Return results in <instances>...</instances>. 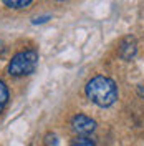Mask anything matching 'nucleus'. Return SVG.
Segmentation results:
<instances>
[{"label": "nucleus", "mask_w": 144, "mask_h": 146, "mask_svg": "<svg viewBox=\"0 0 144 146\" xmlns=\"http://www.w3.org/2000/svg\"><path fill=\"white\" fill-rule=\"evenodd\" d=\"M38 60L40 55L36 50L30 48V50H22L12 56L9 63V75L10 76H27L36 70L38 66Z\"/></svg>", "instance_id": "nucleus-2"}, {"label": "nucleus", "mask_w": 144, "mask_h": 146, "mask_svg": "<svg viewBox=\"0 0 144 146\" xmlns=\"http://www.w3.org/2000/svg\"><path fill=\"white\" fill-rule=\"evenodd\" d=\"M56 2H66V0H56Z\"/></svg>", "instance_id": "nucleus-11"}, {"label": "nucleus", "mask_w": 144, "mask_h": 146, "mask_svg": "<svg viewBox=\"0 0 144 146\" xmlns=\"http://www.w3.org/2000/svg\"><path fill=\"white\" fill-rule=\"evenodd\" d=\"M71 129L78 136H88L96 129V121L83 113H78L71 118Z\"/></svg>", "instance_id": "nucleus-3"}, {"label": "nucleus", "mask_w": 144, "mask_h": 146, "mask_svg": "<svg viewBox=\"0 0 144 146\" xmlns=\"http://www.w3.org/2000/svg\"><path fill=\"white\" fill-rule=\"evenodd\" d=\"M9 98H10V93H9V88H7V85L5 82L0 78V113L5 110L7 106V103H9Z\"/></svg>", "instance_id": "nucleus-6"}, {"label": "nucleus", "mask_w": 144, "mask_h": 146, "mask_svg": "<svg viewBox=\"0 0 144 146\" xmlns=\"http://www.w3.org/2000/svg\"><path fill=\"white\" fill-rule=\"evenodd\" d=\"M85 93L91 103H94L99 108H109L118 100V86L109 76L96 75L93 76L85 86Z\"/></svg>", "instance_id": "nucleus-1"}, {"label": "nucleus", "mask_w": 144, "mask_h": 146, "mask_svg": "<svg viewBox=\"0 0 144 146\" xmlns=\"http://www.w3.org/2000/svg\"><path fill=\"white\" fill-rule=\"evenodd\" d=\"M43 146H58V136L55 133H46L43 139Z\"/></svg>", "instance_id": "nucleus-8"}, {"label": "nucleus", "mask_w": 144, "mask_h": 146, "mask_svg": "<svg viewBox=\"0 0 144 146\" xmlns=\"http://www.w3.org/2000/svg\"><path fill=\"white\" fill-rule=\"evenodd\" d=\"M137 95H139L141 98H144V83H141V85L137 86Z\"/></svg>", "instance_id": "nucleus-10"}, {"label": "nucleus", "mask_w": 144, "mask_h": 146, "mask_svg": "<svg viewBox=\"0 0 144 146\" xmlns=\"http://www.w3.org/2000/svg\"><path fill=\"white\" fill-rule=\"evenodd\" d=\"M137 53V45H136V40L127 36L121 42V46H119V56L124 60V62H131L133 58Z\"/></svg>", "instance_id": "nucleus-4"}, {"label": "nucleus", "mask_w": 144, "mask_h": 146, "mask_svg": "<svg viewBox=\"0 0 144 146\" xmlns=\"http://www.w3.org/2000/svg\"><path fill=\"white\" fill-rule=\"evenodd\" d=\"M71 146H96V145H94V141L88 136H76L73 139Z\"/></svg>", "instance_id": "nucleus-7"}, {"label": "nucleus", "mask_w": 144, "mask_h": 146, "mask_svg": "<svg viewBox=\"0 0 144 146\" xmlns=\"http://www.w3.org/2000/svg\"><path fill=\"white\" fill-rule=\"evenodd\" d=\"M3 2V5L7 7V9H12V10H22L28 7L33 0H2Z\"/></svg>", "instance_id": "nucleus-5"}, {"label": "nucleus", "mask_w": 144, "mask_h": 146, "mask_svg": "<svg viewBox=\"0 0 144 146\" xmlns=\"http://www.w3.org/2000/svg\"><path fill=\"white\" fill-rule=\"evenodd\" d=\"M50 18H52L50 15H43V17H35L33 20H32V23H33V25H40V23H46V22H48Z\"/></svg>", "instance_id": "nucleus-9"}]
</instances>
